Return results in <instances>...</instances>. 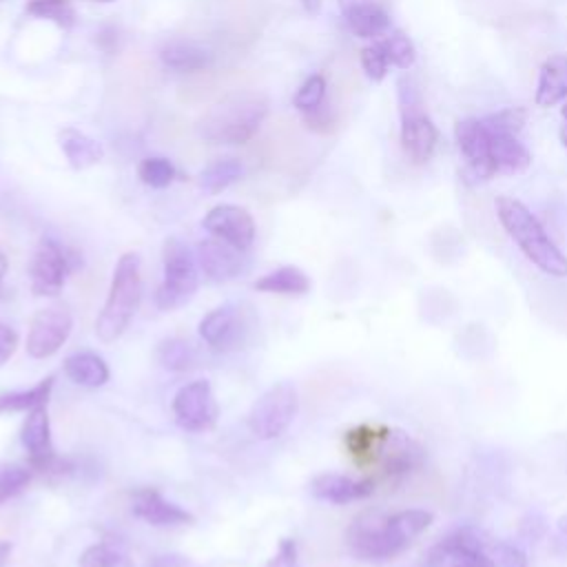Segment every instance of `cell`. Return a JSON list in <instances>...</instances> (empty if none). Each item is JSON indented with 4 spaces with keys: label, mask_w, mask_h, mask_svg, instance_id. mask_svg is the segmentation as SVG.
Here are the masks:
<instances>
[{
    "label": "cell",
    "mask_w": 567,
    "mask_h": 567,
    "mask_svg": "<svg viewBox=\"0 0 567 567\" xmlns=\"http://www.w3.org/2000/svg\"><path fill=\"white\" fill-rule=\"evenodd\" d=\"M432 520V512L421 507L399 512L368 507L350 520L346 529V547L359 560L385 563L403 554Z\"/></svg>",
    "instance_id": "1"
},
{
    "label": "cell",
    "mask_w": 567,
    "mask_h": 567,
    "mask_svg": "<svg viewBox=\"0 0 567 567\" xmlns=\"http://www.w3.org/2000/svg\"><path fill=\"white\" fill-rule=\"evenodd\" d=\"M268 100L259 93H230L215 102L199 120L197 135L208 144H246L264 124Z\"/></svg>",
    "instance_id": "2"
},
{
    "label": "cell",
    "mask_w": 567,
    "mask_h": 567,
    "mask_svg": "<svg viewBox=\"0 0 567 567\" xmlns=\"http://www.w3.org/2000/svg\"><path fill=\"white\" fill-rule=\"evenodd\" d=\"M496 215L505 233L538 270L549 277H567V257L523 202L501 195L496 197Z\"/></svg>",
    "instance_id": "3"
},
{
    "label": "cell",
    "mask_w": 567,
    "mask_h": 567,
    "mask_svg": "<svg viewBox=\"0 0 567 567\" xmlns=\"http://www.w3.org/2000/svg\"><path fill=\"white\" fill-rule=\"evenodd\" d=\"M142 301V272L140 255L124 252L113 270L111 286L102 312L95 321V334L102 343L115 341L135 317Z\"/></svg>",
    "instance_id": "4"
},
{
    "label": "cell",
    "mask_w": 567,
    "mask_h": 567,
    "mask_svg": "<svg viewBox=\"0 0 567 567\" xmlns=\"http://www.w3.org/2000/svg\"><path fill=\"white\" fill-rule=\"evenodd\" d=\"M164 279L155 290V306L159 310H175L190 301L199 286V266L195 252L177 237L162 244Z\"/></svg>",
    "instance_id": "5"
},
{
    "label": "cell",
    "mask_w": 567,
    "mask_h": 567,
    "mask_svg": "<svg viewBox=\"0 0 567 567\" xmlns=\"http://www.w3.org/2000/svg\"><path fill=\"white\" fill-rule=\"evenodd\" d=\"M487 545L485 532L474 525H458L423 554L421 567H496Z\"/></svg>",
    "instance_id": "6"
},
{
    "label": "cell",
    "mask_w": 567,
    "mask_h": 567,
    "mask_svg": "<svg viewBox=\"0 0 567 567\" xmlns=\"http://www.w3.org/2000/svg\"><path fill=\"white\" fill-rule=\"evenodd\" d=\"M299 410V394L290 381H279L270 385L250 408L246 423L248 430L261 439L270 441L281 436L295 421Z\"/></svg>",
    "instance_id": "7"
},
{
    "label": "cell",
    "mask_w": 567,
    "mask_h": 567,
    "mask_svg": "<svg viewBox=\"0 0 567 567\" xmlns=\"http://www.w3.org/2000/svg\"><path fill=\"white\" fill-rule=\"evenodd\" d=\"M425 461V450L408 432L394 427H381V436L372 456L377 465V478L385 483H401L410 478Z\"/></svg>",
    "instance_id": "8"
},
{
    "label": "cell",
    "mask_w": 567,
    "mask_h": 567,
    "mask_svg": "<svg viewBox=\"0 0 567 567\" xmlns=\"http://www.w3.org/2000/svg\"><path fill=\"white\" fill-rule=\"evenodd\" d=\"M78 266V255L62 246L60 241L44 237L40 239L31 264H29V277H31V290L38 297H55L62 292L66 277Z\"/></svg>",
    "instance_id": "9"
},
{
    "label": "cell",
    "mask_w": 567,
    "mask_h": 567,
    "mask_svg": "<svg viewBox=\"0 0 567 567\" xmlns=\"http://www.w3.org/2000/svg\"><path fill=\"white\" fill-rule=\"evenodd\" d=\"M456 146L465 159L463 179L467 184H478L492 179L496 173L492 159V137L483 120L478 117H463L454 124Z\"/></svg>",
    "instance_id": "10"
},
{
    "label": "cell",
    "mask_w": 567,
    "mask_h": 567,
    "mask_svg": "<svg viewBox=\"0 0 567 567\" xmlns=\"http://www.w3.org/2000/svg\"><path fill=\"white\" fill-rule=\"evenodd\" d=\"M73 330V315L66 303H49L40 308L29 323L27 354L33 359L53 357Z\"/></svg>",
    "instance_id": "11"
},
{
    "label": "cell",
    "mask_w": 567,
    "mask_h": 567,
    "mask_svg": "<svg viewBox=\"0 0 567 567\" xmlns=\"http://www.w3.org/2000/svg\"><path fill=\"white\" fill-rule=\"evenodd\" d=\"M175 423L186 432H206L217 423L219 408L208 381H190L177 390L171 403Z\"/></svg>",
    "instance_id": "12"
},
{
    "label": "cell",
    "mask_w": 567,
    "mask_h": 567,
    "mask_svg": "<svg viewBox=\"0 0 567 567\" xmlns=\"http://www.w3.org/2000/svg\"><path fill=\"white\" fill-rule=\"evenodd\" d=\"M202 226L217 239L239 248V250H248L255 244V219L252 215L235 204H217L213 206L204 219Z\"/></svg>",
    "instance_id": "13"
},
{
    "label": "cell",
    "mask_w": 567,
    "mask_h": 567,
    "mask_svg": "<svg viewBox=\"0 0 567 567\" xmlns=\"http://www.w3.org/2000/svg\"><path fill=\"white\" fill-rule=\"evenodd\" d=\"M20 441L27 450L29 465L38 472H49L55 470L58 454L53 447V436H51V421H49V410L47 405H38L27 412V419L20 430Z\"/></svg>",
    "instance_id": "14"
},
{
    "label": "cell",
    "mask_w": 567,
    "mask_h": 567,
    "mask_svg": "<svg viewBox=\"0 0 567 567\" xmlns=\"http://www.w3.org/2000/svg\"><path fill=\"white\" fill-rule=\"evenodd\" d=\"M246 321L237 306H219L199 321V337L217 352H230L241 348L246 339Z\"/></svg>",
    "instance_id": "15"
},
{
    "label": "cell",
    "mask_w": 567,
    "mask_h": 567,
    "mask_svg": "<svg viewBox=\"0 0 567 567\" xmlns=\"http://www.w3.org/2000/svg\"><path fill=\"white\" fill-rule=\"evenodd\" d=\"M195 259L199 270L210 279V281H228L235 279L244 268H246V257L244 250L213 237L204 239L195 246Z\"/></svg>",
    "instance_id": "16"
},
{
    "label": "cell",
    "mask_w": 567,
    "mask_h": 567,
    "mask_svg": "<svg viewBox=\"0 0 567 567\" xmlns=\"http://www.w3.org/2000/svg\"><path fill=\"white\" fill-rule=\"evenodd\" d=\"M377 489L374 478H352L339 472H323L310 481V494L332 505H348L372 496Z\"/></svg>",
    "instance_id": "17"
},
{
    "label": "cell",
    "mask_w": 567,
    "mask_h": 567,
    "mask_svg": "<svg viewBox=\"0 0 567 567\" xmlns=\"http://www.w3.org/2000/svg\"><path fill=\"white\" fill-rule=\"evenodd\" d=\"M131 509L137 518L155 527H175L193 523V514L162 496L155 487H140L131 496Z\"/></svg>",
    "instance_id": "18"
},
{
    "label": "cell",
    "mask_w": 567,
    "mask_h": 567,
    "mask_svg": "<svg viewBox=\"0 0 567 567\" xmlns=\"http://www.w3.org/2000/svg\"><path fill=\"white\" fill-rule=\"evenodd\" d=\"M439 142V131L423 109L401 113V146L414 164H425Z\"/></svg>",
    "instance_id": "19"
},
{
    "label": "cell",
    "mask_w": 567,
    "mask_h": 567,
    "mask_svg": "<svg viewBox=\"0 0 567 567\" xmlns=\"http://www.w3.org/2000/svg\"><path fill=\"white\" fill-rule=\"evenodd\" d=\"M339 7L357 38L379 40L390 31V16L377 0H339Z\"/></svg>",
    "instance_id": "20"
},
{
    "label": "cell",
    "mask_w": 567,
    "mask_h": 567,
    "mask_svg": "<svg viewBox=\"0 0 567 567\" xmlns=\"http://www.w3.org/2000/svg\"><path fill=\"white\" fill-rule=\"evenodd\" d=\"M215 53L210 47L193 42V40H173L162 47L159 51V62L168 71L177 73H195L204 71L213 64Z\"/></svg>",
    "instance_id": "21"
},
{
    "label": "cell",
    "mask_w": 567,
    "mask_h": 567,
    "mask_svg": "<svg viewBox=\"0 0 567 567\" xmlns=\"http://www.w3.org/2000/svg\"><path fill=\"white\" fill-rule=\"evenodd\" d=\"M58 144L73 171L91 168L104 159V146L73 126H64L58 131Z\"/></svg>",
    "instance_id": "22"
},
{
    "label": "cell",
    "mask_w": 567,
    "mask_h": 567,
    "mask_svg": "<svg viewBox=\"0 0 567 567\" xmlns=\"http://www.w3.org/2000/svg\"><path fill=\"white\" fill-rule=\"evenodd\" d=\"M563 100H567V55L554 53L540 66L534 102L547 109L560 104Z\"/></svg>",
    "instance_id": "23"
},
{
    "label": "cell",
    "mask_w": 567,
    "mask_h": 567,
    "mask_svg": "<svg viewBox=\"0 0 567 567\" xmlns=\"http://www.w3.org/2000/svg\"><path fill=\"white\" fill-rule=\"evenodd\" d=\"M489 137H492V159H494L496 173L516 175L527 171V166L532 164V155L518 142V135L489 133Z\"/></svg>",
    "instance_id": "24"
},
{
    "label": "cell",
    "mask_w": 567,
    "mask_h": 567,
    "mask_svg": "<svg viewBox=\"0 0 567 567\" xmlns=\"http://www.w3.org/2000/svg\"><path fill=\"white\" fill-rule=\"evenodd\" d=\"M64 374L82 388H100L109 381V365L95 352H75L69 354L62 363Z\"/></svg>",
    "instance_id": "25"
},
{
    "label": "cell",
    "mask_w": 567,
    "mask_h": 567,
    "mask_svg": "<svg viewBox=\"0 0 567 567\" xmlns=\"http://www.w3.org/2000/svg\"><path fill=\"white\" fill-rule=\"evenodd\" d=\"M255 288L270 295H306L310 290V277L297 266H281L261 275L255 281Z\"/></svg>",
    "instance_id": "26"
},
{
    "label": "cell",
    "mask_w": 567,
    "mask_h": 567,
    "mask_svg": "<svg viewBox=\"0 0 567 567\" xmlns=\"http://www.w3.org/2000/svg\"><path fill=\"white\" fill-rule=\"evenodd\" d=\"M53 374L44 377L42 381H38L35 385H31L29 390H13V392H2L0 394V414L4 412H29L38 405H47L51 399V390H53Z\"/></svg>",
    "instance_id": "27"
},
{
    "label": "cell",
    "mask_w": 567,
    "mask_h": 567,
    "mask_svg": "<svg viewBox=\"0 0 567 567\" xmlns=\"http://www.w3.org/2000/svg\"><path fill=\"white\" fill-rule=\"evenodd\" d=\"M244 173V166L235 157H221L210 162L202 173H199V186L202 190L217 195L226 190L230 184H235Z\"/></svg>",
    "instance_id": "28"
},
{
    "label": "cell",
    "mask_w": 567,
    "mask_h": 567,
    "mask_svg": "<svg viewBox=\"0 0 567 567\" xmlns=\"http://www.w3.org/2000/svg\"><path fill=\"white\" fill-rule=\"evenodd\" d=\"M80 567H135L128 551L113 540L89 545L80 556Z\"/></svg>",
    "instance_id": "29"
},
{
    "label": "cell",
    "mask_w": 567,
    "mask_h": 567,
    "mask_svg": "<svg viewBox=\"0 0 567 567\" xmlns=\"http://www.w3.org/2000/svg\"><path fill=\"white\" fill-rule=\"evenodd\" d=\"M197 354H195V348L184 341V339H164L159 346H157V361L162 368L171 370V372H184L188 368H193Z\"/></svg>",
    "instance_id": "30"
},
{
    "label": "cell",
    "mask_w": 567,
    "mask_h": 567,
    "mask_svg": "<svg viewBox=\"0 0 567 567\" xmlns=\"http://www.w3.org/2000/svg\"><path fill=\"white\" fill-rule=\"evenodd\" d=\"M27 13L40 20H49L60 29H73L78 16L69 0H31Z\"/></svg>",
    "instance_id": "31"
},
{
    "label": "cell",
    "mask_w": 567,
    "mask_h": 567,
    "mask_svg": "<svg viewBox=\"0 0 567 567\" xmlns=\"http://www.w3.org/2000/svg\"><path fill=\"white\" fill-rule=\"evenodd\" d=\"M137 177L142 184L151 188H166L175 182L177 168L173 166L171 159L162 155H148L137 164Z\"/></svg>",
    "instance_id": "32"
},
{
    "label": "cell",
    "mask_w": 567,
    "mask_h": 567,
    "mask_svg": "<svg viewBox=\"0 0 567 567\" xmlns=\"http://www.w3.org/2000/svg\"><path fill=\"white\" fill-rule=\"evenodd\" d=\"M326 91H328V84H326V78L321 73H315L310 78H306L301 82V86L297 89L295 97H292V106L303 115V113H310L315 109H319L323 102H326Z\"/></svg>",
    "instance_id": "33"
},
{
    "label": "cell",
    "mask_w": 567,
    "mask_h": 567,
    "mask_svg": "<svg viewBox=\"0 0 567 567\" xmlns=\"http://www.w3.org/2000/svg\"><path fill=\"white\" fill-rule=\"evenodd\" d=\"M381 42L385 47V53H388L392 66H396L401 71H408L414 64L416 49H414L412 40L403 31H388L381 38Z\"/></svg>",
    "instance_id": "34"
},
{
    "label": "cell",
    "mask_w": 567,
    "mask_h": 567,
    "mask_svg": "<svg viewBox=\"0 0 567 567\" xmlns=\"http://www.w3.org/2000/svg\"><path fill=\"white\" fill-rule=\"evenodd\" d=\"M33 472L31 465H0V503L18 496L31 483Z\"/></svg>",
    "instance_id": "35"
},
{
    "label": "cell",
    "mask_w": 567,
    "mask_h": 567,
    "mask_svg": "<svg viewBox=\"0 0 567 567\" xmlns=\"http://www.w3.org/2000/svg\"><path fill=\"white\" fill-rule=\"evenodd\" d=\"M485 126L489 133H505V135H518L527 122V111L520 106H507L503 111H496L487 115Z\"/></svg>",
    "instance_id": "36"
},
{
    "label": "cell",
    "mask_w": 567,
    "mask_h": 567,
    "mask_svg": "<svg viewBox=\"0 0 567 567\" xmlns=\"http://www.w3.org/2000/svg\"><path fill=\"white\" fill-rule=\"evenodd\" d=\"M359 60H361L363 73H365L372 82H381V80L388 75V69L392 66V64H390V58H388V53H385V47H383V42H381V38L374 40L372 44L363 47Z\"/></svg>",
    "instance_id": "37"
},
{
    "label": "cell",
    "mask_w": 567,
    "mask_h": 567,
    "mask_svg": "<svg viewBox=\"0 0 567 567\" xmlns=\"http://www.w3.org/2000/svg\"><path fill=\"white\" fill-rule=\"evenodd\" d=\"M487 554L492 556L496 567H527V558L523 549L507 540H489Z\"/></svg>",
    "instance_id": "38"
},
{
    "label": "cell",
    "mask_w": 567,
    "mask_h": 567,
    "mask_svg": "<svg viewBox=\"0 0 567 567\" xmlns=\"http://www.w3.org/2000/svg\"><path fill=\"white\" fill-rule=\"evenodd\" d=\"M301 117H303L306 126L312 128V131H317V133H328V131H332V126H334V117H332V113L328 111L326 102H323L319 109H315V111H310V113H303Z\"/></svg>",
    "instance_id": "39"
},
{
    "label": "cell",
    "mask_w": 567,
    "mask_h": 567,
    "mask_svg": "<svg viewBox=\"0 0 567 567\" xmlns=\"http://www.w3.org/2000/svg\"><path fill=\"white\" fill-rule=\"evenodd\" d=\"M268 567H299L297 565V543L292 538H284L279 543L277 554L268 563Z\"/></svg>",
    "instance_id": "40"
},
{
    "label": "cell",
    "mask_w": 567,
    "mask_h": 567,
    "mask_svg": "<svg viewBox=\"0 0 567 567\" xmlns=\"http://www.w3.org/2000/svg\"><path fill=\"white\" fill-rule=\"evenodd\" d=\"M18 348V332L0 321V365L7 363Z\"/></svg>",
    "instance_id": "41"
},
{
    "label": "cell",
    "mask_w": 567,
    "mask_h": 567,
    "mask_svg": "<svg viewBox=\"0 0 567 567\" xmlns=\"http://www.w3.org/2000/svg\"><path fill=\"white\" fill-rule=\"evenodd\" d=\"M148 567H188L186 558L179 554H162L148 563Z\"/></svg>",
    "instance_id": "42"
},
{
    "label": "cell",
    "mask_w": 567,
    "mask_h": 567,
    "mask_svg": "<svg viewBox=\"0 0 567 567\" xmlns=\"http://www.w3.org/2000/svg\"><path fill=\"white\" fill-rule=\"evenodd\" d=\"M321 2H323V0H299V4L303 7V11L310 13V16H317V13L321 11Z\"/></svg>",
    "instance_id": "43"
},
{
    "label": "cell",
    "mask_w": 567,
    "mask_h": 567,
    "mask_svg": "<svg viewBox=\"0 0 567 567\" xmlns=\"http://www.w3.org/2000/svg\"><path fill=\"white\" fill-rule=\"evenodd\" d=\"M11 549H13V545L9 540H0V567H4L9 563Z\"/></svg>",
    "instance_id": "44"
},
{
    "label": "cell",
    "mask_w": 567,
    "mask_h": 567,
    "mask_svg": "<svg viewBox=\"0 0 567 567\" xmlns=\"http://www.w3.org/2000/svg\"><path fill=\"white\" fill-rule=\"evenodd\" d=\"M560 117H563V126H560V142L567 148V104L560 106Z\"/></svg>",
    "instance_id": "45"
},
{
    "label": "cell",
    "mask_w": 567,
    "mask_h": 567,
    "mask_svg": "<svg viewBox=\"0 0 567 567\" xmlns=\"http://www.w3.org/2000/svg\"><path fill=\"white\" fill-rule=\"evenodd\" d=\"M558 527H560V532L567 536V514H563V516H560V520H558Z\"/></svg>",
    "instance_id": "46"
},
{
    "label": "cell",
    "mask_w": 567,
    "mask_h": 567,
    "mask_svg": "<svg viewBox=\"0 0 567 567\" xmlns=\"http://www.w3.org/2000/svg\"><path fill=\"white\" fill-rule=\"evenodd\" d=\"M7 266H9V264H7V257L0 252V277L7 272Z\"/></svg>",
    "instance_id": "47"
},
{
    "label": "cell",
    "mask_w": 567,
    "mask_h": 567,
    "mask_svg": "<svg viewBox=\"0 0 567 567\" xmlns=\"http://www.w3.org/2000/svg\"><path fill=\"white\" fill-rule=\"evenodd\" d=\"M7 295H9V290H7V286L2 284V277H0V301H4Z\"/></svg>",
    "instance_id": "48"
},
{
    "label": "cell",
    "mask_w": 567,
    "mask_h": 567,
    "mask_svg": "<svg viewBox=\"0 0 567 567\" xmlns=\"http://www.w3.org/2000/svg\"><path fill=\"white\" fill-rule=\"evenodd\" d=\"M93 2H113V0H93Z\"/></svg>",
    "instance_id": "49"
}]
</instances>
